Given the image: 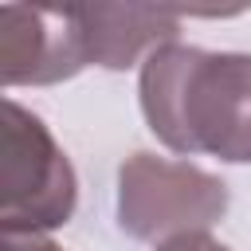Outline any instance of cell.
<instances>
[{
    "mask_svg": "<svg viewBox=\"0 0 251 251\" xmlns=\"http://www.w3.org/2000/svg\"><path fill=\"white\" fill-rule=\"evenodd\" d=\"M86 59L106 71H126L145 63L157 47L176 43L184 8L173 4H75Z\"/></svg>",
    "mask_w": 251,
    "mask_h": 251,
    "instance_id": "5",
    "label": "cell"
},
{
    "mask_svg": "<svg viewBox=\"0 0 251 251\" xmlns=\"http://www.w3.org/2000/svg\"><path fill=\"white\" fill-rule=\"evenodd\" d=\"M0 251H63L47 235H0Z\"/></svg>",
    "mask_w": 251,
    "mask_h": 251,
    "instance_id": "7",
    "label": "cell"
},
{
    "mask_svg": "<svg viewBox=\"0 0 251 251\" xmlns=\"http://www.w3.org/2000/svg\"><path fill=\"white\" fill-rule=\"evenodd\" d=\"M227 212V184L188 161L133 153L118 169V224L145 243L208 231Z\"/></svg>",
    "mask_w": 251,
    "mask_h": 251,
    "instance_id": "3",
    "label": "cell"
},
{
    "mask_svg": "<svg viewBox=\"0 0 251 251\" xmlns=\"http://www.w3.org/2000/svg\"><path fill=\"white\" fill-rule=\"evenodd\" d=\"M78 176L31 110L4 102V204L0 235H47L75 216Z\"/></svg>",
    "mask_w": 251,
    "mask_h": 251,
    "instance_id": "2",
    "label": "cell"
},
{
    "mask_svg": "<svg viewBox=\"0 0 251 251\" xmlns=\"http://www.w3.org/2000/svg\"><path fill=\"white\" fill-rule=\"evenodd\" d=\"M141 114L173 153L251 165V55L165 43L141 63Z\"/></svg>",
    "mask_w": 251,
    "mask_h": 251,
    "instance_id": "1",
    "label": "cell"
},
{
    "mask_svg": "<svg viewBox=\"0 0 251 251\" xmlns=\"http://www.w3.org/2000/svg\"><path fill=\"white\" fill-rule=\"evenodd\" d=\"M157 251H227L220 239H212L208 231H192V235H176L169 243H161Z\"/></svg>",
    "mask_w": 251,
    "mask_h": 251,
    "instance_id": "6",
    "label": "cell"
},
{
    "mask_svg": "<svg viewBox=\"0 0 251 251\" xmlns=\"http://www.w3.org/2000/svg\"><path fill=\"white\" fill-rule=\"evenodd\" d=\"M86 39L75 4H4L0 8V78L4 86H51L75 78Z\"/></svg>",
    "mask_w": 251,
    "mask_h": 251,
    "instance_id": "4",
    "label": "cell"
}]
</instances>
